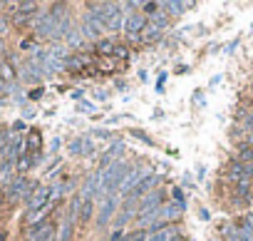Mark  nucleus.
<instances>
[{"label":"nucleus","instance_id":"obj_20","mask_svg":"<svg viewBox=\"0 0 253 241\" xmlns=\"http://www.w3.org/2000/svg\"><path fill=\"white\" fill-rule=\"evenodd\" d=\"M25 241H30V239H25Z\"/></svg>","mask_w":253,"mask_h":241},{"label":"nucleus","instance_id":"obj_9","mask_svg":"<svg viewBox=\"0 0 253 241\" xmlns=\"http://www.w3.org/2000/svg\"><path fill=\"white\" fill-rule=\"evenodd\" d=\"M15 10H17V13H15V23L20 25V23H25V20H28V17L37 10V5H35V3H20Z\"/></svg>","mask_w":253,"mask_h":241},{"label":"nucleus","instance_id":"obj_18","mask_svg":"<svg viewBox=\"0 0 253 241\" xmlns=\"http://www.w3.org/2000/svg\"><path fill=\"white\" fill-rule=\"evenodd\" d=\"M90 216H92V199L87 196V199H84V204H82V209H79V219H82V222H87Z\"/></svg>","mask_w":253,"mask_h":241},{"label":"nucleus","instance_id":"obj_11","mask_svg":"<svg viewBox=\"0 0 253 241\" xmlns=\"http://www.w3.org/2000/svg\"><path fill=\"white\" fill-rule=\"evenodd\" d=\"M99 30H102V25L97 23V20H95L92 15H87V20H84V25H82V33L87 35V37H97V35H99Z\"/></svg>","mask_w":253,"mask_h":241},{"label":"nucleus","instance_id":"obj_14","mask_svg":"<svg viewBox=\"0 0 253 241\" xmlns=\"http://www.w3.org/2000/svg\"><path fill=\"white\" fill-rule=\"evenodd\" d=\"M70 149L77 152V155H90V152H92V142L90 139H75L70 144Z\"/></svg>","mask_w":253,"mask_h":241},{"label":"nucleus","instance_id":"obj_16","mask_svg":"<svg viewBox=\"0 0 253 241\" xmlns=\"http://www.w3.org/2000/svg\"><path fill=\"white\" fill-rule=\"evenodd\" d=\"M37 149H40V135L37 132H30L28 135V152H30V155H35Z\"/></svg>","mask_w":253,"mask_h":241},{"label":"nucleus","instance_id":"obj_8","mask_svg":"<svg viewBox=\"0 0 253 241\" xmlns=\"http://www.w3.org/2000/svg\"><path fill=\"white\" fill-rule=\"evenodd\" d=\"M154 182H157V177H144V179H139V184L134 187V191H129V199H139V196H144L146 194V189H152L154 187Z\"/></svg>","mask_w":253,"mask_h":241},{"label":"nucleus","instance_id":"obj_5","mask_svg":"<svg viewBox=\"0 0 253 241\" xmlns=\"http://www.w3.org/2000/svg\"><path fill=\"white\" fill-rule=\"evenodd\" d=\"M90 65H95L90 55H72V57H65V68H70V70H75V72L87 70Z\"/></svg>","mask_w":253,"mask_h":241},{"label":"nucleus","instance_id":"obj_13","mask_svg":"<svg viewBox=\"0 0 253 241\" xmlns=\"http://www.w3.org/2000/svg\"><path fill=\"white\" fill-rule=\"evenodd\" d=\"M161 28H157V25H144V30L137 35V40H144V42H149V40H157L161 33H159Z\"/></svg>","mask_w":253,"mask_h":241},{"label":"nucleus","instance_id":"obj_10","mask_svg":"<svg viewBox=\"0 0 253 241\" xmlns=\"http://www.w3.org/2000/svg\"><path fill=\"white\" fill-rule=\"evenodd\" d=\"M152 241H179V229L164 226V229H159V231L152 236Z\"/></svg>","mask_w":253,"mask_h":241},{"label":"nucleus","instance_id":"obj_19","mask_svg":"<svg viewBox=\"0 0 253 241\" xmlns=\"http://www.w3.org/2000/svg\"><path fill=\"white\" fill-rule=\"evenodd\" d=\"M164 8H166V10H174V13H181V10L189 8V5H186V3H164Z\"/></svg>","mask_w":253,"mask_h":241},{"label":"nucleus","instance_id":"obj_3","mask_svg":"<svg viewBox=\"0 0 253 241\" xmlns=\"http://www.w3.org/2000/svg\"><path fill=\"white\" fill-rule=\"evenodd\" d=\"M57 196V189H50V187H40L32 199H30V219H37L40 214H45L52 204V199Z\"/></svg>","mask_w":253,"mask_h":241},{"label":"nucleus","instance_id":"obj_4","mask_svg":"<svg viewBox=\"0 0 253 241\" xmlns=\"http://www.w3.org/2000/svg\"><path fill=\"white\" fill-rule=\"evenodd\" d=\"M52 236H55V224L50 222V219H42V222L35 224L30 229V234H28L30 241H52Z\"/></svg>","mask_w":253,"mask_h":241},{"label":"nucleus","instance_id":"obj_7","mask_svg":"<svg viewBox=\"0 0 253 241\" xmlns=\"http://www.w3.org/2000/svg\"><path fill=\"white\" fill-rule=\"evenodd\" d=\"M124 30L129 33L132 37H137V35L144 30V17H142V15H129V17L124 20Z\"/></svg>","mask_w":253,"mask_h":241},{"label":"nucleus","instance_id":"obj_15","mask_svg":"<svg viewBox=\"0 0 253 241\" xmlns=\"http://www.w3.org/2000/svg\"><path fill=\"white\" fill-rule=\"evenodd\" d=\"M25 189V179H17L15 184H10V189H8V196H10V199H17V196H20V191H23Z\"/></svg>","mask_w":253,"mask_h":241},{"label":"nucleus","instance_id":"obj_2","mask_svg":"<svg viewBox=\"0 0 253 241\" xmlns=\"http://www.w3.org/2000/svg\"><path fill=\"white\" fill-rule=\"evenodd\" d=\"M129 167H126L124 162H117V164H112L107 172H102V179H99V187H102V191L107 194V196H112L117 189H119V184H122V179L126 177V172Z\"/></svg>","mask_w":253,"mask_h":241},{"label":"nucleus","instance_id":"obj_6","mask_svg":"<svg viewBox=\"0 0 253 241\" xmlns=\"http://www.w3.org/2000/svg\"><path fill=\"white\" fill-rule=\"evenodd\" d=\"M114 209H117V199H114V196H104V204H102V211H99V216H97V224H99V226L107 224L110 216L114 214Z\"/></svg>","mask_w":253,"mask_h":241},{"label":"nucleus","instance_id":"obj_12","mask_svg":"<svg viewBox=\"0 0 253 241\" xmlns=\"http://www.w3.org/2000/svg\"><path fill=\"white\" fill-rule=\"evenodd\" d=\"M159 204H161V196H159V194L146 196V202L142 204V214H144V216H149V211H152V209L157 211V209H159Z\"/></svg>","mask_w":253,"mask_h":241},{"label":"nucleus","instance_id":"obj_17","mask_svg":"<svg viewBox=\"0 0 253 241\" xmlns=\"http://www.w3.org/2000/svg\"><path fill=\"white\" fill-rule=\"evenodd\" d=\"M97 52L99 55H114V42H110V40H102V42H97Z\"/></svg>","mask_w":253,"mask_h":241},{"label":"nucleus","instance_id":"obj_1","mask_svg":"<svg viewBox=\"0 0 253 241\" xmlns=\"http://www.w3.org/2000/svg\"><path fill=\"white\" fill-rule=\"evenodd\" d=\"M92 8V17L97 20V23L102 28L107 30H119L124 23H122V5L117 3H97V5H90Z\"/></svg>","mask_w":253,"mask_h":241}]
</instances>
